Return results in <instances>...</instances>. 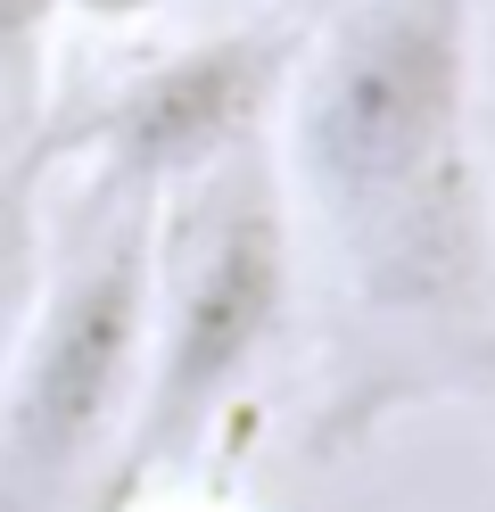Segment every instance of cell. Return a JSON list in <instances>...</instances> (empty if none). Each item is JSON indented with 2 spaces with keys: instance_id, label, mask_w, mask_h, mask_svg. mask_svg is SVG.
<instances>
[{
  "instance_id": "6da1fadb",
  "label": "cell",
  "mask_w": 495,
  "mask_h": 512,
  "mask_svg": "<svg viewBox=\"0 0 495 512\" xmlns=\"http://www.w3.org/2000/svg\"><path fill=\"white\" fill-rule=\"evenodd\" d=\"M471 100L479 0H339L306 25L273 166L347 298V380L314 413V455L421 397L495 413V199Z\"/></svg>"
},
{
  "instance_id": "7a4b0ae2",
  "label": "cell",
  "mask_w": 495,
  "mask_h": 512,
  "mask_svg": "<svg viewBox=\"0 0 495 512\" xmlns=\"http://www.w3.org/2000/svg\"><path fill=\"white\" fill-rule=\"evenodd\" d=\"M289 298H297V215L273 141L157 190L141 397H132V430L99 512H132V496H149L207 446V430L240 405L256 364L273 356Z\"/></svg>"
},
{
  "instance_id": "3957f363",
  "label": "cell",
  "mask_w": 495,
  "mask_h": 512,
  "mask_svg": "<svg viewBox=\"0 0 495 512\" xmlns=\"http://www.w3.org/2000/svg\"><path fill=\"white\" fill-rule=\"evenodd\" d=\"M157 190L83 174L0 356V512H99L141 397Z\"/></svg>"
},
{
  "instance_id": "277c9868",
  "label": "cell",
  "mask_w": 495,
  "mask_h": 512,
  "mask_svg": "<svg viewBox=\"0 0 495 512\" xmlns=\"http://www.w3.org/2000/svg\"><path fill=\"white\" fill-rule=\"evenodd\" d=\"M297 50H306V25H289V17L198 34L182 50L149 58V67H132L91 116H75L58 133V157L75 174L174 190L190 174L223 166V157L273 141Z\"/></svg>"
},
{
  "instance_id": "5b68a950",
  "label": "cell",
  "mask_w": 495,
  "mask_h": 512,
  "mask_svg": "<svg viewBox=\"0 0 495 512\" xmlns=\"http://www.w3.org/2000/svg\"><path fill=\"white\" fill-rule=\"evenodd\" d=\"M33 273H42V166H17L0 182V356L17 339Z\"/></svg>"
},
{
  "instance_id": "8992f818",
  "label": "cell",
  "mask_w": 495,
  "mask_h": 512,
  "mask_svg": "<svg viewBox=\"0 0 495 512\" xmlns=\"http://www.w3.org/2000/svg\"><path fill=\"white\" fill-rule=\"evenodd\" d=\"M50 25H58V0H0V116L33 91Z\"/></svg>"
},
{
  "instance_id": "52a82bcc",
  "label": "cell",
  "mask_w": 495,
  "mask_h": 512,
  "mask_svg": "<svg viewBox=\"0 0 495 512\" xmlns=\"http://www.w3.org/2000/svg\"><path fill=\"white\" fill-rule=\"evenodd\" d=\"M174 0H58V17L66 25H99V34H124V25H149L165 17Z\"/></svg>"
}]
</instances>
